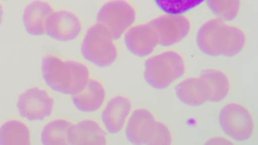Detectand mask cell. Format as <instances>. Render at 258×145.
I'll list each match as a JSON object with an SVG mask.
<instances>
[{
  "label": "cell",
  "instance_id": "2e32d148",
  "mask_svg": "<svg viewBox=\"0 0 258 145\" xmlns=\"http://www.w3.org/2000/svg\"><path fill=\"white\" fill-rule=\"evenodd\" d=\"M54 11L51 4L46 0H33L28 3L22 14V21L26 31L33 36L46 34V23Z\"/></svg>",
  "mask_w": 258,
  "mask_h": 145
},
{
  "label": "cell",
  "instance_id": "8992f818",
  "mask_svg": "<svg viewBox=\"0 0 258 145\" xmlns=\"http://www.w3.org/2000/svg\"><path fill=\"white\" fill-rule=\"evenodd\" d=\"M219 122L224 134L235 142L248 141L256 128L251 111L239 102L226 104L220 110Z\"/></svg>",
  "mask_w": 258,
  "mask_h": 145
},
{
  "label": "cell",
  "instance_id": "44dd1931",
  "mask_svg": "<svg viewBox=\"0 0 258 145\" xmlns=\"http://www.w3.org/2000/svg\"><path fill=\"white\" fill-rule=\"evenodd\" d=\"M163 14H185L201 6L206 0H154Z\"/></svg>",
  "mask_w": 258,
  "mask_h": 145
},
{
  "label": "cell",
  "instance_id": "5bb4252c",
  "mask_svg": "<svg viewBox=\"0 0 258 145\" xmlns=\"http://www.w3.org/2000/svg\"><path fill=\"white\" fill-rule=\"evenodd\" d=\"M108 142L103 125L94 119H84L73 123L68 133L69 144L102 145Z\"/></svg>",
  "mask_w": 258,
  "mask_h": 145
},
{
  "label": "cell",
  "instance_id": "52a82bcc",
  "mask_svg": "<svg viewBox=\"0 0 258 145\" xmlns=\"http://www.w3.org/2000/svg\"><path fill=\"white\" fill-rule=\"evenodd\" d=\"M138 12L129 0H108L98 11V23L104 26L115 40L136 23Z\"/></svg>",
  "mask_w": 258,
  "mask_h": 145
},
{
  "label": "cell",
  "instance_id": "5b68a950",
  "mask_svg": "<svg viewBox=\"0 0 258 145\" xmlns=\"http://www.w3.org/2000/svg\"><path fill=\"white\" fill-rule=\"evenodd\" d=\"M115 41L111 33L97 22L87 29L81 42V54L92 64L107 68L115 64L119 58V48Z\"/></svg>",
  "mask_w": 258,
  "mask_h": 145
},
{
  "label": "cell",
  "instance_id": "8fae6325",
  "mask_svg": "<svg viewBox=\"0 0 258 145\" xmlns=\"http://www.w3.org/2000/svg\"><path fill=\"white\" fill-rule=\"evenodd\" d=\"M133 111V101L129 97L119 94L111 98L101 112V121L106 131L116 135L124 130Z\"/></svg>",
  "mask_w": 258,
  "mask_h": 145
},
{
  "label": "cell",
  "instance_id": "277c9868",
  "mask_svg": "<svg viewBox=\"0 0 258 145\" xmlns=\"http://www.w3.org/2000/svg\"><path fill=\"white\" fill-rule=\"evenodd\" d=\"M187 71L184 56L168 49L148 56L145 62L144 77L147 83L157 90H165L182 79Z\"/></svg>",
  "mask_w": 258,
  "mask_h": 145
},
{
  "label": "cell",
  "instance_id": "ba28073f",
  "mask_svg": "<svg viewBox=\"0 0 258 145\" xmlns=\"http://www.w3.org/2000/svg\"><path fill=\"white\" fill-rule=\"evenodd\" d=\"M56 107V100L49 91L33 87L24 91L17 101L21 117L29 121H42L50 117Z\"/></svg>",
  "mask_w": 258,
  "mask_h": 145
},
{
  "label": "cell",
  "instance_id": "e0dca14e",
  "mask_svg": "<svg viewBox=\"0 0 258 145\" xmlns=\"http://www.w3.org/2000/svg\"><path fill=\"white\" fill-rule=\"evenodd\" d=\"M32 133L24 121L12 119L0 126V144H31Z\"/></svg>",
  "mask_w": 258,
  "mask_h": 145
},
{
  "label": "cell",
  "instance_id": "603a6c76",
  "mask_svg": "<svg viewBox=\"0 0 258 145\" xmlns=\"http://www.w3.org/2000/svg\"><path fill=\"white\" fill-rule=\"evenodd\" d=\"M4 19H5V9H4L3 4L0 2V27L3 24Z\"/></svg>",
  "mask_w": 258,
  "mask_h": 145
},
{
  "label": "cell",
  "instance_id": "30bf717a",
  "mask_svg": "<svg viewBox=\"0 0 258 145\" xmlns=\"http://www.w3.org/2000/svg\"><path fill=\"white\" fill-rule=\"evenodd\" d=\"M83 28L81 17L74 11L54 9L46 23L45 35L56 42H74L81 36Z\"/></svg>",
  "mask_w": 258,
  "mask_h": 145
},
{
  "label": "cell",
  "instance_id": "4fadbf2b",
  "mask_svg": "<svg viewBox=\"0 0 258 145\" xmlns=\"http://www.w3.org/2000/svg\"><path fill=\"white\" fill-rule=\"evenodd\" d=\"M175 94L188 107H201L213 98V90L204 77H192L183 80L175 87Z\"/></svg>",
  "mask_w": 258,
  "mask_h": 145
},
{
  "label": "cell",
  "instance_id": "9a60e30c",
  "mask_svg": "<svg viewBox=\"0 0 258 145\" xmlns=\"http://www.w3.org/2000/svg\"><path fill=\"white\" fill-rule=\"evenodd\" d=\"M108 93L100 80L92 79L82 90L73 96V103L78 110L85 114H93L103 108Z\"/></svg>",
  "mask_w": 258,
  "mask_h": 145
},
{
  "label": "cell",
  "instance_id": "7c38bea8",
  "mask_svg": "<svg viewBox=\"0 0 258 145\" xmlns=\"http://www.w3.org/2000/svg\"><path fill=\"white\" fill-rule=\"evenodd\" d=\"M126 48L138 57H148L159 46L156 32L150 22L134 24L123 35Z\"/></svg>",
  "mask_w": 258,
  "mask_h": 145
},
{
  "label": "cell",
  "instance_id": "3957f363",
  "mask_svg": "<svg viewBox=\"0 0 258 145\" xmlns=\"http://www.w3.org/2000/svg\"><path fill=\"white\" fill-rule=\"evenodd\" d=\"M124 130L126 138L133 144L168 145L174 142L170 127L146 107L133 111Z\"/></svg>",
  "mask_w": 258,
  "mask_h": 145
},
{
  "label": "cell",
  "instance_id": "ffe728a7",
  "mask_svg": "<svg viewBox=\"0 0 258 145\" xmlns=\"http://www.w3.org/2000/svg\"><path fill=\"white\" fill-rule=\"evenodd\" d=\"M210 10L217 18L234 21L240 15L242 0H206Z\"/></svg>",
  "mask_w": 258,
  "mask_h": 145
},
{
  "label": "cell",
  "instance_id": "9c48e42d",
  "mask_svg": "<svg viewBox=\"0 0 258 145\" xmlns=\"http://www.w3.org/2000/svg\"><path fill=\"white\" fill-rule=\"evenodd\" d=\"M159 41V45L171 47L184 41L192 30L190 19L185 14H163L150 21Z\"/></svg>",
  "mask_w": 258,
  "mask_h": 145
},
{
  "label": "cell",
  "instance_id": "d6986e66",
  "mask_svg": "<svg viewBox=\"0 0 258 145\" xmlns=\"http://www.w3.org/2000/svg\"><path fill=\"white\" fill-rule=\"evenodd\" d=\"M201 76L204 77L213 90V102H221L229 96L232 89V83L227 73L219 69H208L203 71Z\"/></svg>",
  "mask_w": 258,
  "mask_h": 145
},
{
  "label": "cell",
  "instance_id": "7a4b0ae2",
  "mask_svg": "<svg viewBox=\"0 0 258 145\" xmlns=\"http://www.w3.org/2000/svg\"><path fill=\"white\" fill-rule=\"evenodd\" d=\"M42 78L51 90L74 96L84 88L91 79L89 67L75 59H63L52 52L47 53L42 62Z\"/></svg>",
  "mask_w": 258,
  "mask_h": 145
},
{
  "label": "cell",
  "instance_id": "6da1fadb",
  "mask_svg": "<svg viewBox=\"0 0 258 145\" xmlns=\"http://www.w3.org/2000/svg\"><path fill=\"white\" fill-rule=\"evenodd\" d=\"M248 36L242 28L220 18L206 21L197 34V45L205 55L234 57L247 45Z\"/></svg>",
  "mask_w": 258,
  "mask_h": 145
},
{
  "label": "cell",
  "instance_id": "7402d4cb",
  "mask_svg": "<svg viewBox=\"0 0 258 145\" xmlns=\"http://www.w3.org/2000/svg\"><path fill=\"white\" fill-rule=\"evenodd\" d=\"M208 143H213V144L224 143V144H227V143H233V142H231L230 140L223 138V137H215V138L212 139Z\"/></svg>",
  "mask_w": 258,
  "mask_h": 145
},
{
  "label": "cell",
  "instance_id": "cb8c5ba5",
  "mask_svg": "<svg viewBox=\"0 0 258 145\" xmlns=\"http://www.w3.org/2000/svg\"><path fill=\"white\" fill-rule=\"evenodd\" d=\"M5 1H8V0H5Z\"/></svg>",
  "mask_w": 258,
  "mask_h": 145
},
{
  "label": "cell",
  "instance_id": "ac0fdd59",
  "mask_svg": "<svg viewBox=\"0 0 258 145\" xmlns=\"http://www.w3.org/2000/svg\"><path fill=\"white\" fill-rule=\"evenodd\" d=\"M72 122L64 118H56L46 123L41 132L42 144H69L68 133Z\"/></svg>",
  "mask_w": 258,
  "mask_h": 145
}]
</instances>
